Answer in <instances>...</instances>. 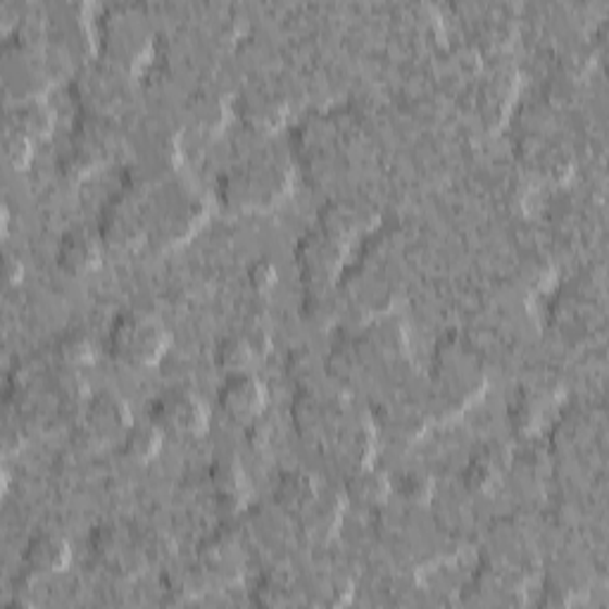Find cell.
I'll use <instances>...</instances> for the list:
<instances>
[{
  "mask_svg": "<svg viewBox=\"0 0 609 609\" xmlns=\"http://www.w3.org/2000/svg\"><path fill=\"white\" fill-rule=\"evenodd\" d=\"M170 348V332L160 316L146 310H124L114 316L108 332V350L114 362L132 370L158 364Z\"/></svg>",
  "mask_w": 609,
  "mask_h": 609,
  "instance_id": "1",
  "label": "cell"
},
{
  "mask_svg": "<svg viewBox=\"0 0 609 609\" xmlns=\"http://www.w3.org/2000/svg\"><path fill=\"white\" fill-rule=\"evenodd\" d=\"M286 172L278 162L256 158L226 174L222 184V200L226 208L240 212L264 210L284 196Z\"/></svg>",
  "mask_w": 609,
  "mask_h": 609,
  "instance_id": "2",
  "label": "cell"
},
{
  "mask_svg": "<svg viewBox=\"0 0 609 609\" xmlns=\"http://www.w3.org/2000/svg\"><path fill=\"white\" fill-rule=\"evenodd\" d=\"M148 419L164 436L174 438H198L208 431L210 414L194 390L170 388L152 400Z\"/></svg>",
  "mask_w": 609,
  "mask_h": 609,
  "instance_id": "3",
  "label": "cell"
},
{
  "mask_svg": "<svg viewBox=\"0 0 609 609\" xmlns=\"http://www.w3.org/2000/svg\"><path fill=\"white\" fill-rule=\"evenodd\" d=\"M94 555L108 571L122 576L138 574L152 562L144 529L136 531L120 522H110L94 531Z\"/></svg>",
  "mask_w": 609,
  "mask_h": 609,
  "instance_id": "4",
  "label": "cell"
},
{
  "mask_svg": "<svg viewBox=\"0 0 609 609\" xmlns=\"http://www.w3.org/2000/svg\"><path fill=\"white\" fill-rule=\"evenodd\" d=\"M343 252H346L343 250V238L324 232L322 226L300 240L296 260L302 278L312 290H322L338 274Z\"/></svg>",
  "mask_w": 609,
  "mask_h": 609,
  "instance_id": "5",
  "label": "cell"
},
{
  "mask_svg": "<svg viewBox=\"0 0 609 609\" xmlns=\"http://www.w3.org/2000/svg\"><path fill=\"white\" fill-rule=\"evenodd\" d=\"M132 422L134 419L126 402L120 396H114V393L103 390L98 396L88 398V402L84 405L79 436L88 446H103V443L112 440L114 436L122 438Z\"/></svg>",
  "mask_w": 609,
  "mask_h": 609,
  "instance_id": "6",
  "label": "cell"
},
{
  "mask_svg": "<svg viewBox=\"0 0 609 609\" xmlns=\"http://www.w3.org/2000/svg\"><path fill=\"white\" fill-rule=\"evenodd\" d=\"M217 405L232 422L248 426L260 419L266 405V390L252 372L226 374L217 390Z\"/></svg>",
  "mask_w": 609,
  "mask_h": 609,
  "instance_id": "7",
  "label": "cell"
},
{
  "mask_svg": "<svg viewBox=\"0 0 609 609\" xmlns=\"http://www.w3.org/2000/svg\"><path fill=\"white\" fill-rule=\"evenodd\" d=\"M200 206L194 198L186 196H162L152 202V212L148 214V234L150 240L162 246H174L176 240L188 236L190 226L200 217Z\"/></svg>",
  "mask_w": 609,
  "mask_h": 609,
  "instance_id": "8",
  "label": "cell"
},
{
  "mask_svg": "<svg viewBox=\"0 0 609 609\" xmlns=\"http://www.w3.org/2000/svg\"><path fill=\"white\" fill-rule=\"evenodd\" d=\"M46 70L38 62V48L27 41H17L15 53H10L5 48V88L10 98L20 100H32L38 98L46 86Z\"/></svg>",
  "mask_w": 609,
  "mask_h": 609,
  "instance_id": "9",
  "label": "cell"
},
{
  "mask_svg": "<svg viewBox=\"0 0 609 609\" xmlns=\"http://www.w3.org/2000/svg\"><path fill=\"white\" fill-rule=\"evenodd\" d=\"M70 560H72L70 543L53 531H44L32 536L27 548H24L22 569L27 571V576L32 579H44L65 571Z\"/></svg>",
  "mask_w": 609,
  "mask_h": 609,
  "instance_id": "10",
  "label": "cell"
},
{
  "mask_svg": "<svg viewBox=\"0 0 609 609\" xmlns=\"http://www.w3.org/2000/svg\"><path fill=\"white\" fill-rule=\"evenodd\" d=\"M266 350H270V338L262 328H246V332H234L217 343L214 362L226 374L250 372V364L260 360Z\"/></svg>",
  "mask_w": 609,
  "mask_h": 609,
  "instance_id": "11",
  "label": "cell"
},
{
  "mask_svg": "<svg viewBox=\"0 0 609 609\" xmlns=\"http://www.w3.org/2000/svg\"><path fill=\"white\" fill-rule=\"evenodd\" d=\"M100 258H103V248L96 234L88 232L84 226H74L70 232L62 234L55 262L65 274L70 276H86L98 270Z\"/></svg>",
  "mask_w": 609,
  "mask_h": 609,
  "instance_id": "12",
  "label": "cell"
},
{
  "mask_svg": "<svg viewBox=\"0 0 609 609\" xmlns=\"http://www.w3.org/2000/svg\"><path fill=\"white\" fill-rule=\"evenodd\" d=\"M105 152H108V141L103 134V122L88 120V124L79 126V134L74 132V146L70 150L65 170L72 176H84L105 158Z\"/></svg>",
  "mask_w": 609,
  "mask_h": 609,
  "instance_id": "13",
  "label": "cell"
},
{
  "mask_svg": "<svg viewBox=\"0 0 609 609\" xmlns=\"http://www.w3.org/2000/svg\"><path fill=\"white\" fill-rule=\"evenodd\" d=\"M53 112L44 103V100L32 98V100H20L15 108L8 110V129L27 136L29 141L36 138H46L53 132Z\"/></svg>",
  "mask_w": 609,
  "mask_h": 609,
  "instance_id": "14",
  "label": "cell"
},
{
  "mask_svg": "<svg viewBox=\"0 0 609 609\" xmlns=\"http://www.w3.org/2000/svg\"><path fill=\"white\" fill-rule=\"evenodd\" d=\"M162 431L150 419L148 422H132V426L122 436L120 452L134 464H146L158 457L162 448Z\"/></svg>",
  "mask_w": 609,
  "mask_h": 609,
  "instance_id": "15",
  "label": "cell"
},
{
  "mask_svg": "<svg viewBox=\"0 0 609 609\" xmlns=\"http://www.w3.org/2000/svg\"><path fill=\"white\" fill-rule=\"evenodd\" d=\"M210 481L222 512H236L244 505V472L236 460L214 462Z\"/></svg>",
  "mask_w": 609,
  "mask_h": 609,
  "instance_id": "16",
  "label": "cell"
},
{
  "mask_svg": "<svg viewBox=\"0 0 609 609\" xmlns=\"http://www.w3.org/2000/svg\"><path fill=\"white\" fill-rule=\"evenodd\" d=\"M320 490H316V484L312 481L310 474L304 472H288L282 478H278V484L274 488V500L276 505L282 507L286 512H294L300 514L304 507H308Z\"/></svg>",
  "mask_w": 609,
  "mask_h": 609,
  "instance_id": "17",
  "label": "cell"
},
{
  "mask_svg": "<svg viewBox=\"0 0 609 609\" xmlns=\"http://www.w3.org/2000/svg\"><path fill=\"white\" fill-rule=\"evenodd\" d=\"M55 360L58 366L82 370V366H88L96 360V343L82 328H72L55 343Z\"/></svg>",
  "mask_w": 609,
  "mask_h": 609,
  "instance_id": "18",
  "label": "cell"
},
{
  "mask_svg": "<svg viewBox=\"0 0 609 609\" xmlns=\"http://www.w3.org/2000/svg\"><path fill=\"white\" fill-rule=\"evenodd\" d=\"M502 452L500 448H486L484 452L474 455V460L469 462L464 472V484L469 490L474 493H486L490 490L502 474Z\"/></svg>",
  "mask_w": 609,
  "mask_h": 609,
  "instance_id": "19",
  "label": "cell"
},
{
  "mask_svg": "<svg viewBox=\"0 0 609 609\" xmlns=\"http://www.w3.org/2000/svg\"><path fill=\"white\" fill-rule=\"evenodd\" d=\"M238 560H240V548L238 540L232 536H214L206 543V548L200 550V562L206 571L212 574H238Z\"/></svg>",
  "mask_w": 609,
  "mask_h": 609,
  "instance_id": "20",
  "label": "cell"
},
{
  "mask_svg": "<svg viewBox=\"0 0 609 609\" xmlns=\"http://www.w3.org/2000/svg\"><path fill=\"white\" fill-rule=\"evenodd\" d=\"M240 117H244V122L250 126V129L272 132L284 117V105L278 103L274 96L252 94L250 98H246Z\"/></svg>",
  "mask_w": 609,
  "mask_h": 609,
  "instance_id": "21",
  "label": "cell"
},
{
  "mask_svg": "<svg viewBox=\"0 0 609 609\" xmlns=\"http://www.w3.org/2000/svg\"><path fill=\"white\" fill-rule=\"evenodd\" d=\"M360 224H362L360 208L350 206V202H343V200L332 202V206L322 212V228L338 238L355 234Z\"/></svg>",
  "mask_w": 609,
  "mask_h": 609,
  "instance_id": "22",
  "label": "cell"
},
{
  "mask_svg": "<svg viewBox=\"0 0 609 609\" xmlns=\"http://www.w3.org/2000/svg\"><path fill=\"white\" fill-rule=\"evenodd\" d=\"M388 484L381 476L370 474V472H360L355 474V478L350 481V495L355 500H360L364 505H372L384 500V493H386Z\"/></svg>",
  "mask_w": 609,
  "mask_h": 609,
  "instance_id": "23",
  "label": "cell"
},
{
  "mask_svg": "<svg viewBox=\"0 0 609 609\" xmlns=\"http://www.w3.org/2000/svg\"><path fill=\"white\" fill-rule=\"evenodd\" d=\"M32 144L27 136H22L12 129H5V141H3V150H5V162L10 164L12 170H24L32 160Z\"/></svg>",
  "mask_w": 609,
  "mask_h": 609,
  "instance_id": "24",
  "label": "cell"
},
{
  "mask_svg": "<svg viewBox=\"0 0 609 609\" xmlns=\"http://www.w3.org/2000/svg\"><path fill=\"white\" fill-rule=\"evenodd\" d=\"M278 282V272L272 260H256L250 264L248 270V284L252 286L256 294H266V290H272Z\"/></svg>",
  "mask_w": 609,
  "mask_h": 609,
  "instance_id": "25",
  "label": "cell"
},
{
  "mask_svg": "<svg viewBox=\"0 0 609 609\" xmlns=\"http://www.w3.org/2000/svg\"><path fill=\"white\" fill-rule=\"evenodd\" d=\"M400 490L410 502H422L431 493V481L424 474H408L402 478Z\"/></svg>",
  "mask_w": 609,
  "mask_h": 609,
  "instance_id": "26",
  "label": "cell"
},
{
  "mask_svg": "<svg viewBox=\"0 0 609 609\" xmlns=\"http://www.w3.org/2000/svg\"><path fill=\"white\" fill-rule=\"evenodd\" d=\"M5 276H8V284H17L20 278H22V262L20 258H12V256H5Z\"/></svg>",
  "mask_w": 609,
  "mask_h": 609,
  "instance_id": "27",
  "label": "cell"
}]
</instances>
